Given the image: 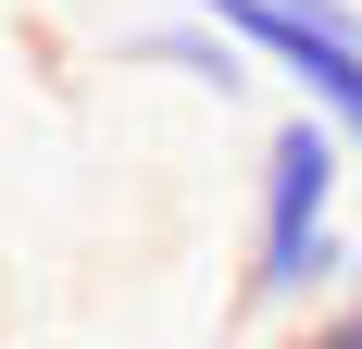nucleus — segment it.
I'll use <instances>...</instances> for the list:
<instances>
[{"label":"nucleus","mask_w":362,"mask_h":349,"mask_svg":"<svg viewBox=\"0 0 362 349\" xmlns=\"http://www.w3.org/2000/svg\"><path fill=\"white\" fill-rule=\"evenodd\" d=\"M337 187H350V138L313 112H275L262 174H250V275H238L250 312H325L350 287L362 237L337 225Z\"/></svg>","instance_id":"nucleus-1"},{"label":"nucleus","mask_w":362,"mask_h":349,"mask_svg":"<svg viewBox=\"0 0 362 349\" xmlns=\"http://www.w3.org/2000/svg\"><path fill=\"white\" fill-rule=\"evenodd\" d=\"M125 63H150V75H187L200 100H250V88H262V63L238 50V37H213L200 13H175V25H138V37H125Z\"/></svg>","instance_id":"nucleus-2"},{"label":"nucleus","mask_w":362,"mask_h":349,"mask_svg":"<svg viewBox=\"0 0 362 349\" xmlns=\"http://www.w3.org/2000/svg\"><path fill=\"white\" fill-rule=\"evenodd\" d=\"M288 349H362V287H350V300H325V312L300 324V337H288Z\"/></svg>","instance_id":"nucleus-3"}]
</instances>
